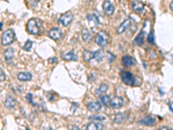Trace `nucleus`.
<instances>
[{"mask_svg": "<svg viewBox=\"0 0 173 130\" xmlns=\"http://www.w3.org/2000/svg\"><path fill=\"white\" fill-rule=\"evenodd\" d=\"M72 20H73V14L70 11H68L60 18L59 23L63 26H68V24L72 22Z\"/></svg>", "mask_w": 173, "mask_h": 130, "instance_id": "39448f33", "label": "nucleus"}, {"mask_svg": "<svg viewBox=\"0 0 173 130\" xmlns=\"http://www.w3.org/2000/svg\"><path fill=\"white\" fill-rule=\"evenodd\" d=\"M122 63L125 67H131L132 65L135 64V60L132 56H124L122 57Z\"/></svg>", "mask_w": 173, "mask_h": 130, "instance_id": "a211bd4d", "label": "nucleus"}, {"mask_svg": "<svg viewBox=\"0 0 173 130\" xmlns=\"http://www.w3.org/2000/svg\"><path fill=\"white\" fill-rule=\"evenodd\" d=\"M170 8H171V10L173 11V0L171 1V5H170Z\"/></svg>", "mask_w": 173, "mask_h": 130, "instance_id": "473e14b6", "label": "nucleus"}, {"mask_svg": "<svg viewBox=\"0 0 173 130\" xmlns=\"http://www.w3.org/2000/svg\"><path fill=\"white\" fill-rule=\"evenodd\" d=\"M169 107H170V109L173 112V102H168Z\"/></svg>", "mask_w": 173, "mask_h": 130, "instance_id": "2f4dec72", "label": "nucleus"}, {"mask_svg": "<svg viewBox=\"0 0 173 130\" xmlns=\"http://www.w3.org/2000/svg\"><path fill=\"white\" fill-rule=\"evenodd\" d=\"M83 58L86 62H90L94 59H96V51L94 52V51L85 50L83 51Z\"/></svg>", "mask_w": 173, "mask_h": 130, "instance_id": "f8f14e48", "label": "nucleus"}, {"mask_svg": "<svg viewBox=\"0 0 173 130\" xmlns=\"http://www.w3.org/2000/svg\"><path fill=\"white\" fill-rule=\"evenodd\" d=\"M86 108L88 111L93 112V113L98 112L101 109V103L100 102H91L86 105Z\"/></svg>", "mask_w": 173, "mask_h": 130, "instance_id": "6e6552de", "label": "nucleus"}, {"mask_svg": "<svg viewBox=\"0 0 173 130\" xmlns=\"http://www.w3.org/2000/svg\"><path fill=\"white\" fill-rule=\"evenodd\" d=\"M102 58H103V52H102V51H100V50L96 51L95 60H97V62H100V61L102 60Z\"/></svg>", "mask_w": 173, "mask_h": 130, "instance_id": "cd10ccee", "label": "nucleus"}, {"mask_svg": "<svg viewBox=\"0 0 173 130\" xmlns=\"http://www.w3.org/2000/svg\"><path fill=\"white\" fill-rule=\"evenodd\" d=\"M110 105L113 108H119L123 106V99L119 96H115L111 100Z\"/></svg>", "mask_w": 173, "mask_h": 130, "instance_id": "9d476101", "label": "nucleus"}, {"mask_svg": "<svg viewBox=\"0 0 173 130\" xmlns=\"http://www.w3.org/2000/svg\"><path fill=\"white\" fill-rule=\"evenodd\" d=\"M139 123L141 124V125L151 127V126H152L155 123V119L151 116H146L139 121Z\"/></svg>", "mask_w": 173, "mask_h": 130, "instance_id": "9b49d317", "label": "nucleus"}, {"mask_svg": "<svg viewBox=\"0 0 173 130\" xmlns=\"http://www.w3.org/2000/svg\"><path fill=\"white\" fill-rule=\"evenodd\" d=\"M163 128H168V129H171V128H169V127H161V128H160V129H163Z\"/></svg>", "mask_w": 173, "mask_h": 130, "instance_id": "72a5a7b5", "label": "nucleus"}, {"mask_svg": "<svg viewBox=\"0 0 173 130\" xmlns=\"http://www.w3.org/2000/svg\"><path fill=\"white\" fill-rule=\"evenodd\" d=\"M82 37L85 43H90L92 41V35L86 29H83L82 30Z\"/></svg>", "mask_w": 173, "mask_h": 130, "instance_id": "aec40b11", "label": "nucleus"}, {"mask_svg": "<svg viewBox=\"0 0 173 130\" xmlns=\"http://www.w3.org/2000/svg\"><path fill=\"white\" fill-rule=\"evenodd\" d=\"M145 35H146V31H145V27L144 30L140 31V33L135 38V43H136L138 45H142L143 43H144V38H145Z\"/></svg>", "mask_w": 173, "mask_h": 130, "instance_id": "412c9836", "label": "nucleus"}, {"mask_svg": "<svg viewBox=\"0 0 173 130\" xmlns=\"http://www.w3.org/2000/svg\"><path fill=\"white\" fill-rule=\"evenodd\" d=\"M5 79V72L3 71V70H1V77H0V81H1V82H4Z\"/></svg>", "mask_w": 173, "mask_h": 130, "instance_id": "7c9ffc66", "label": "nucleus"}, {"mask_svg": "<svg viewBox=\"0 0 173 130\" xmlns=\"http://www.w3.org/2000/svg\"><path fill=\"white\" fill-rule=\"evenodd\" d=\"M4 56H5V58L6 61L11 60V59H12V58L14 57L13 49H12V48H9V49H7V50L5 51Z\"/></svg>", "mask_w": 173, "mask_h": 130, "instance_id": "5701e85b", "label": "nucleus"}, {"mask_svg": "<svg viewBox=\"0 0 173 130\" xmlns=\"http://www.w3.org/2000/svg\"><path fill=\"white\" fill-rule=\"evenodd\" d=\"M31 47H32V42L30 41V40H27L26 41V43H24V45H23V49L24 50V51H30L31 50Z\"/></svg>", "mask_w": 173, "mask_h": 130, "instance_id": "bb28decb", "label": "nucleus"}, {"mask_svg": "<svg viewBox=\"0 0 173 130\" xmlns=\"http://www.w3.org/2000/svg\"><path fill=\"white\" fill-rule=\"evenodd\" d=\"M27 30L28 32L32 35H37L40 32V26H39V23L37 19L31 18L28 21Z\"/></svg>", "mask_w": 173, "mask_h": 130, "instance_id": "20e7f679", "label": "nucleus"}, {"mask_svg": "<svg viewBox=\"0 0 173 130\" xmlns=\"http://www.w3.org/2000/svg\"><path fill=\"white\" fill-rule=\"evenodd\" d=\"M15 105H16V100L14 99L13 96L12 95H9L7 97H6V99H5V106L7 108H13L14 107H15Z\"/></svg>", "mask_w": 173, "mask_h": 130, "instance_id": "f3484780", "label": "nucleus"}, {"mask_svg": "<svg viewBox=\"0 0 173 130\" xmlns=\"http://www.w3.org/2000/svg\"><path fill=\"white\" fill-rule=\"evenodd\" d=\"M114 6L110 1H105L103 4V10L107 16H112L114 13Z\"/></svg>", "mask_w": 173, "mask_h": 130, "instance_id": "423d86ee", "label": "nucleus"}, {"mask_svg": "<svg viewBox=\"0 0 173 130\" xmlns=\"http://www.w3.org/2000/svg\"><path fill=\"white\" fill-rule=\"evenodd\" d=\"M107 89H108V86H107V84H100V86H99V88L96 89V94L100 95H102V94L106 93V92L107 91Z\"/></svg>", "mask_w": 173, "mask_h": 130, "instance_id": "b1692460", "label": "nucleus"}, {"mask_svg": "<svg viewBox=\"0 0 173 130\" xmlns=\"http://www.w3.org/2000/svg\"><path fill=\"white\" fill-rule=\"evenodd\" d=\"M132 7L133 10L137 12V13H140L143 11L145 5L142 2H139V1H132Z\"/></svg>", "mask_w": 173, "mask_h": 130, "instance_id": "ddd939ff", "label": "nucleus"}, {"mask_svg": "<svg viewBox=\"0 0 173 130\" xmlns=\"http://www.w3.org/2000/svg\"><path fill=\"white\" fill-rule=\"evenodd\" d=\"M95 43L100 47H105L109 42V35L104 30H100L96 34Z\"/></svg>", "mask_w": 173, "mask_h": 130, "instance_id": "f257e3e1", "label": "nucleus"}, {"mask_svg": "<svg viewBox=\"0 0 173 130\" xmlns=\"http://www.w3.org/2000/svg\"><path fill=\"white\" fill-rule=\"evenodd\" d=\"M86 18L91 26H97L99 24V18L96 17L95 14H88L86 16Z\"/></svg>", "mask_w": 173, "mask_h": 130, "instance_id": "6ab92c4d", "label": "nucleus"}, {"mask_svg": "<svg viewBox=\"0 0 173 130\" xmlns=\"http://www.w3.org/2000/svg\"><path fill=\"white\" fill-rule=\"evenodd\" d=\"M90 120H94V121H105L106 117L104 116H93L89 117Z\"/></svg>", "mask_w": 173, "mask_h": 130, "instance_id": "a878e982", "label": "nucleus"}, {"mask_svg": "<svg viewBox=\"0 0 173 130\" xmlns=\"http://www.w3.org/2000/svg\"><path fill=\"white\" fill-rule=\"evenodd\" d=\"M127 118V114L126 113H119L115 116L114 118V122L116 123H122Z\"/></svg>", "mask_w": 173, "mask_h": 130, "instance_id": "4be33fe9", "label": "nucleus"}, {"mask_svg": "<svg viewBox=\"0 0 173 130\" xmlns=\"http://www.w3.org/2000/svg\"><path fill=\"white\" fill-rule=\"evenodd\" d=\"M148 42L150 43H154V33H153V31H151L149 34V36H148Z\"/></svg>", "mask_w": 173, "mask_h": 130, "instance_id": "c85d7f7f", "label": "nucleus"}, {"mask_svg": "<svg viewBox=\"0 0 173 130\" xmlns=\"http://www.w3.org/2000/svg\"><path fill=\"white\" fill-rule=\"evenodd\" d=\"M100 102L103 105L105 106H109L110 103H111V98L109 95H101L100 96Z\"/></svg>", "mask_w": 173, "mask_h": 130, "instance_id": "393cba45", "label": "nucleus"}, {"mask_svg": "<svg viewBox=\"0 0 173 130\" xmlns=\"http://www.w3.org/2000/svg\"><path fill=\"white\" fill-rule=\"evenodd\" d=\"M61 56H62V58L64 61H75L77 59L76 55H75V53H74V51H69L68 53H62Z\"/></svg>", "mask_w": 173, "mask_h": 130, "instance_id": "4468645a", "label": "nucleus"}, {"mask_svg": "<svg viewBox=\"0 0 173 130\" xmlns=\"http://www.w3.org/2000/svg\"><path fill=\"white\" fill-rule=\"evenodd\" d=\"M18 79L21 82H29L32 79V75L29 72H20L18 74Z\"/></svg>", "mask_w": 173, "mask_h": 130, "instance_id": "2eb2a0df", "label": "nucleus"}, {"mask_svg": "<svg viewBox=\"0 0 173 130\" xmlns=\"http://www.w3.org/2000/svg\"><path fill=\"white\" fill-rule=\"evenodd\" d=\"M49 37L56 41V40H59L60 38L62 37V30H61L60 29L53 28L50 30V32H49Z\"/></svg>", "mask_w": 173, "mask_h": 130, "instance_id": "0eeeda50", "label": "nucleus"}, {"mask_svg": "<svg viewBox=\"0 0 173 130\" xmlns=\"http://www.w3.org/2000/svg\"><path fill=\"white\" fill-rule=\"evenodd\" d=\"M15 38V33L12 30L8 29L2 35V45L3 46H7L11 44Z\"/></svg>", "mask_w": 173, "mask_h": 130, "instance_id": "7ed1b4c3", "label": "nucleus"}, {"mask_svg": "<svg viewBox=\"0 0 173 130\" xmlns=\"http://www.w3.org/2000/svg\"><path fill=\"white\" fill-rule=\"evenodd\" d=\"M32 97H33V95H32V94H30V93L28 94L27 95H26V99H27L28 101H29V102H30V103H31L33 106H35L36 104H35V103L33 102V99H32Z\"/></svg>", "mask_w": 173, "mask_h": 130, "instance_id": "c756f323", "label": "nucleus"}, {"mask_svg": "<svg viewBox=\"0 0 173 130\" xmlns=\"http://www.w3.org/2000/svg\"><path fill=\"white\" fill-rule=\"evenodd\" d=\"M130 25H131V19H126L123 23H120L119 26L117 28V33H118V34H122V33L125 32V31L130 27Z\"/></svg>", "mask_w": 173, "mask_h": 130, "instance_id": "1a4fd4ad", "label": "nucleus"}, {"mask_svg": "<svg viewBox=\"0 0 173 130\" xmlns=\"http://www.w3.org/2000/svg\"><path fill=\"white\" fill-rule=\"evenodd\" d=\"M104 128V126L100 123V121H93L90 122L88 125L86 126V129L89 130H100Z\"/></svg>", "mask_w": 173, "mask_h": 130, "instance_id": "dca6fc26", "label": "nucleus"}, {"mask_svg": "<svg viewBox=\"0 0 173 130\" xmlns=\"http://www.w3.org/2000/svg\"><path fill=\"white\" fill-rule=\"evenodd\" d=\"M120 78L124 83L128 86H134L136 83V79H135L134 75L129 71H121Z\"/></svg>", "mask_w": 173, "mask_h": 130, "instance_id": "f03ea898", "label": "nucleus"}]
</instances>
